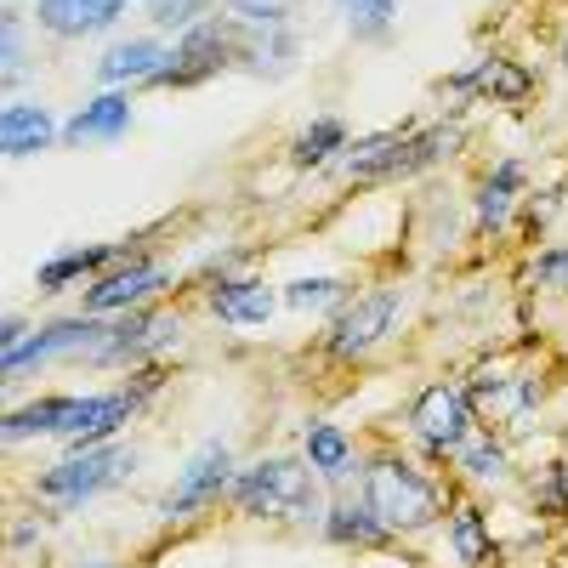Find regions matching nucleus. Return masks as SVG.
<instances>
[{
    "mask_svg": "<svg viewBox=\"0 0 568 568\" xmlns=\"http://www.w3.org/2000/svg\"><path fill=\"white\" fill-rule=\"evenodd\" d=\"M154 393V382H136V387H114V393H58V398H34L23 409L7 415V438H63L69 449H91L103 444L109 433L142 409V398Z\"/></svg>",
    "mask_w": 568,
    "mask_h": 568,
    "instance_id": "nucleus-1",
    "label": "nucleus"
},
{
    "mask_svg": "<svg viewBox=\"0 0 568 568\" xmlns=\"http://www.w3.org/2000/svg\"><path fill=\"white\" fill-rule=\"evenodd\" d=\"M364 500L375 506V517H382L393 535H415V529L444 517L438 484L426 478L420 466H409L404 455H382V460L364 466Z\"/></svg>",
    "mask_w": 568,
    "mask_h": 568,
    "instance_id": "nucleus-2",
    "label": "nucleus"
},
{
    "mask_svg": "<svg viewBox=\"0 0 568 568\" xmlns=\"http://www.w3.org/2000/svg\"><path fill=\"white\" fill-rule=\"evenodd\" d=\"M233 506L251 517H284V524H313L324 517L318 506V471L296 460H262L233 478Z\"/></svg>",
    "mask_w": 568,
    "mask_h": 568,
    "instance_id": "nucleus-3",
    "label": "nucleus"
},
{
    "mask_svg": "<svg viewBox=\"0 0 568 568\" xmlns=\"http://www.w3.org/2000/svg\"><path fill=\"white\" fill-rule=\"evenodd\" d=\"M460 125H433V131H382V136H364L347 142V171L358 182H387V176H409L438 165L444 154H455Z\"/></svg>",
    "mask_w": 568,
    "mask_h": 568,
    "instance_id": "nucleus-4",
    "label": "nucleus"
},
{
    "mask_svg": "<svg viewBox=\"0 0 568 568\" xmlns=\"http://www.w3.org/2000/svg\"><path fill=\"white\" fill-rule=\"evenodd\" d=\"M131 466L136 455L131 449H109V444H91V449H69V460H58L52 471H40V495L52 500V506H80L91 495H103L114 484L131 478Z\"/></svg>",
    "mask_w": 568,
    "mask_h": 568,
    "instance_id": "nucleus-5",
    "label": "nucleus"
},
{
    "mask_svg": "<svg viewBox=\"0 0 568 568\" xmlns=\"http://www.w3.org/2000/svg\"><path fill=\"white\" fill-rule=\"evenodd\" d=\"M233 58H251V45H240V18H222V23H194L171 52L165 69L154 74V85H200L211 74H222Z\"/></svg>",
    "mask_w": 568,
    "mask_h": 568,
    "instance_id": "nucleus-6",
    "label": "nucleus"
},
{
    "mask_svg": "<svg viewBox=\"0 0 568 568\" xmlns=\"http://www.w3.org/2000/svg\"><path fill=\"white\" fill-rule=\"evenodd\" d=\"M409 426L433 455H460L471 438V404L460 387H426L409 409Z\"/></svg>",
    "mask_w": 568,
    "mask_h": 568,
    "instance_id": "nucleus-7",
    "label": "nucleus"
},
{
    "mask_svg": "<svg viewBox=\"0 0 568 568\" xmlns=\"http://www.w3.org/2000/svg\"><path fill=\"white\" fill-rule=\"evenodd\" d=\"M176 318H160V313H125V318H114L109 329H103V342L91 347L85 358L91 364H136V358H149V353H160V347H171L176 342Z\"/></svg>",
    "mask_w": 568,
    "mask_h": 568,
    "instance_id": "nucleus-8",
    "label": "nucleus"
},
{
    "mask_svg": "<svg viewBox=\"0 0 568 568\" xmlns=\"http://www.w3.org/2000/svg\"><path fill=\"white\" fill-rule=\"evenodd\" d=\"M103 329L98 318H58V324H45L34 329V336H23L12 353H7V382H18L23 369H40L45 358H63V353H91L103 342Z\"/></svg>",
    "mask_w": 568,
    "mask_h": 568,
    "instance_id": "nucleus-9",
    "label": "nucleus"
},
{
    "mask_svg": "<svg viewBox=\"0 0 568 568\" xmlns=\"http://www.w3.org/2000/svg\"><path fill=\"white\" fill-rule=\"evenodd\" d=\"M398 307H404V302H398V291L358 296V302L336 318V329H329V353H336V358H358V353H369V347L393 329Z\"/></svg>",
    "mask_w": 568,
    "mask_h": 568,
    "instance_id": "nucleus-10",
    "label": "nucleus"
},
{
    "mask_svg": "<svg viewBox=\"0 0 568 568\" xmlns=\"http://www.w3.org/2000/svg\"><path fill=\"white\" fill-rule=\"evenodd\" d=\"M222 489H233V478H227V449L222 444H205L194 460L182 466V478H176V489L165 495V517H194L200 506H211Z\"/></svg>",
    "mask_w": 568,
    "mask_h": 568,
    "instance_id": "nucleus-11",
    "label": "nucleus"
},
{
    "mask_svg": "<svg viewBox=\"0 0 568 568\" xmlns=\"http://www.w3.org/2000/svg\"><path fill=\"white\" fill-rule=\"evenodd\" d=\"M160 284H165V267L154 256H131V262H120L114 273H103L98 284H91L85 307L91 313H131L142 296H154Z\"/></svg>",
    "mask_w": 568,
    "mask_h": 568,
    "instance_id": "nucleus-12",
    "label": "nucleus"
},
{
    "mask_svg": "<svg viewBox=\"0 0 568 568\" xmlns=\"http://www.w3.org/2000/svg\"><path fill=\"white\" fill-rule=\"evenodd\" d=\"M131 0H34V18L63 34V40H80V34H103L120 23V12Z\"/></svg>",
    "mask_w": 568,
    "mask_h": 568,
    "instance_id": "nucleus-13",
    "label": "nucleus"
},
{
    "mask_svg": "<svg viewBox=\"0 0 568 568\" xmlns=\"http://www.w3.org/2000/svg\"><path fill=\"white\" fill-rule=\"evenodd\" d=\"M136 251H125V245H80V251H58L52 262H40V273H34V284L40 291H69V284H80V278H91V273H103V267H114V262H131Z\"/></svg>",
    "mask_w": 568,
    "mask_h": 568,
    "instance_id": "nucleus-14",
    "label": "nucleus"
},
{
    "mask_svg": "<svg viewBox=\"0 0 568 568\" xmlns=\"http://www.w3.org/2000/svg\"><path fill=\"white\" fill-rule=\"evenodd\" d=\"M52 142H58V120L40 103H7V114H0V149H7L12 160L45 154Z\"/></svg>",
    "mask_w": 568,
    "mask_h": 568,
    "instance_id": "nucleus-15",
    "label": "nucleus"
},
{
    "mask_svg": "<svg viewBox=\"0 0 568 568\" xmlns=\"http://www.w3.org/2000/svg\"><path fill=\"white\" fill-rule=\"evenodd\" d=\"M211 313H216L222 324L256 329V324H267V313H273V291H267V284H256V278H216Z\"/></svg>",
    "mask_w": 568,
    "mask_h": 568,
    "instance_id": "nucleus-16",
    "label": "nucleus"
},
{
    "mask_svg": "<svg viewBox=\"0 0 568 568\" xmlns=\"http://www.w3.org/2000/svg\"><path fill=\"white\" fill-rule=\"evenodd\" d=\"M125 131H131V98H125V91H103V98H91V103L63 125L69 142H114V136H125Z\"/></svg>",
    "mask_w": 568,
    "mask_h": 568,
    "instance_id": "nucleus-17",
    "label": "nucleus"
},
{
    "mask_svg": "<svg viewBox=\"0 0 568 568\" xmlns=\"http://www.w3.org/2000/svg\"><path fill=\"white\" fill-rule=\"evenodd\" d=\"M529 69H517V63H506V58H484L478 69H466V74H455L449 80V91H478V98H495V103H517V98H529Z\"/></svg>",
    "mask_w": 568,
    "mask_h": 568,
    "instance_id": "nucleus-18",
    "label": "nucleus"
},
{
    "mask_svg": "<svg viewBox=\"0 0 568 568\" xmlns=\"http://www.w3.org/2000/svg\"><path fill=\"white\" fill-rule=\"evenodd\" d=\"M324 535L329 540H342V546H382L393 529L375 517V506L369 500H358V506H324Z\"/></svg>",
    "mask_w": 568,
    "mask_h": 568,
    "instance_id": "nucleus-19",
    "label": "nucleus"
},
{
    "mask_svg": "<svg viewBox=\"0 0 568 568\" xmlns=\"http://www.w3.org/2000/svg\"><path fill=\"white\" fill-rule=\"evenodd\" d=\"M517 194H524V160H500L489 176H484V194H478V227H500L517 205Z\"/></svg>",
    "mask_w": 568,
    "mask_h": 568,
    "instance_id": "nucleus-20",
    "label": "nucleus"
},
{
    "mask_svg": "<svg viewBox=\"0 0 568 568\" xmlns=\"http://www.w3.org/2000/svg\"><path fill=\"white\" fill-rule=\"evenodd\" d=\"M165 69V45L160 40H120L103 58V80L109 85H131V80H154Z\"/></svg>",
    "mask_w": 568,
    "mask_h": 568,
    "instance_id": "nucleus-21",
    "label": "nucleus"
},
{
    "mask_svg": "<svg viewBox=\"0 0 568 568\" xmlns=\"http://www.w3.org/2000/svg\"><path fill=\"white\" fill-rule=\"evenodd\" d=\"M307 466L318 471L324 484H342L347 478V471H353V444L342 438V426H329V420L307 426Z\"/></svg>",
    "mask_w": 568,
    "mask_h": 568,
    "instance_id": "nucleus-22",
    "label": "nucleus"
},
{
    "mask_svg": "<svg viewBox=\"0 0 568 568\" xmlns=\"http://www.w3.org/2000/svg\"><path fill=\"white\" fill-rule=\"evenodd\" d=\"M449 546H455V557H460L466 568H484V562L495 557V540H489V529H484V511H478V506H455V511H449Z\"/></svg>",
    "mask_w": 568,
    "mask_h": 568,
    "instance_id": "nucleus-23",
    "label": "nucleus"
},
{
    "mask_svg": "<svg viewBox=\"0 0 568 568\" xmlns=\"http://www.w3.org/2000/svg\"><path fill=\"white\" fill-rule=\"evenodd\" d=\"M336 149H347V125L336 120V114H318L302 136H296V149H291V160L296 165H324Z\"/></svg>",
    "mask_w": 568,
    "mask_h": 568,
    "instance_id": "nucleus-24",
    "label": "nucleus"
},
{
    "mask_svg": "<svg viewBox=\"0 0 568 568\" xmlns=\"http://www.w3.org/2000/svg\"><path fill=\"white\" fill-rule=\"evenodd\" d=\"M284 302L296 313H324V307L347 302V284L342 278H296V284H284Z\"/></svg>",
    "mask_w": 568,
    "mask_h": 568,
    "instance_id": "nucleus-25",
    "label": "nucleus"
},
{
    "mask_svg": "<svg viewBox=\"0 0 568 568\" xmlns=\"http://www.w3.org/2000/svg\"><path fill=\"white\" fill-rule=\"evenodd\" d=\"M336 7L347 12L358 40H382L393 29V18H398V0H336Z\"/></svg>",
    "mask_w": 568,
    "mask_h": 568,
    "instance_id": "nucleus-26",
    "label": "nucleus"
},
{
    "mask_svg": "<svg viewBox=\"0 0 568 568\" xmlns=\"http://www.w3.org/2000/svg\"><path fill=\"white\" fill-rule=\"evenodd\" d=\"M460 471H466L471 484H500V478H506V449L489 444V438L466 444V449H460Z\"/></svg>",
    "mask_w": 568,
    "mask_h": 568,
    "instance_id": "nucleus-27",
    "label": "nucleus"
},
{
    "mask_svg": "<svg viewBox=\"0 0 568 568\" xmlns=\"http://www.w3.org/2000/svg\"><path fill=\"white\" fill-rule=\"evenodd\" d=\"M296 12V0H227V18H240L251 29H284Z\"/></svg>",
    "mask_w": 568,
    "mask_h": 568,
    "instance_id": "nucleus-28",
    "label": "nucleus"
},
{
    "mask_svg": "<svg viewBox=\"0 0 568 568\" xmlns=\"http://www.w3.org/2000/svg\"><path fill=\"white\" fill-rule=\"evenodd\" d=\"M200 12H205V0H149V23H154V29H176V34H187L194 23H205Z\"/></svg>",
    "mask_w": 568,
    "mask_h": 568,
    "instance_id": "nucleus-29",
    "label": "nucleus"
},
{
    "mask_svg": "<svg viewBox=\"0 0 568 568\" xmlns=\"http://www.w3.org/2000/svg\"><path fill=\"white\" fill-rule=\"evenodd\" d=\"M0 34H7V85H18V74H23V29H18V12L0 18Z\"/></svg>",
    "mask_w": 568,
    "mask_h": 568,
    "instance_id": "nucleus-30",
    "label": "nucleus"
},
{
    "mask_svg": "<svg viewBox=\"0 0 568 568\" xmlns=\"http://www.w3.org/2000/svg\"><path fill=\"white\" fill-rule=\"evenodd\" d=\"M535 278H540V284H551V291H568V245L546 251V256L535 262Z\"/></svg>",
    "mask_w": 568,
    "mask_h": 568,
    "instance_id": "nucleus-31",
    "label": "nucleus"
},
{
    "mask_svg": "<svg viewBox=\"0 0 568 568\" xmlns=\"http://www.w3.org/2000/svg\"><path fill=\"white\" fill-rule=\"evenodd\" d=\"M0 342H7V353L23 342V318H7V329H0Z\"/></svg>",
    "mask_w": 568,
    "mask_h": 568,
    "instance_id": "nucleus-32",
    "label": "nucleus"
},
{
    "mask_svg": "<svg viewBox=\"0 0 568 568\" xmlns=\"http://www.w3.org/2000/svg\"><path fill=\"white\" fill-rule=\"evenodd\" d=\"M80 568H120V562H80Z\"/></svg>",
    "mask_w": 568,
    "mask_h": 568,
    "instance_id": "nucleus-33",
    "label": "nucleus"
},
{
    "mask_svg": "<svg viewBox=\"0 0 568 568\" xmlns=\"http://www.w3.org/2000/svg\"><path fill=\"white\" fill-rule=\"evenodd\" d=\"M562 63H568V52H562Z\"/></svg>",
    "mask_w": 568,
    "mask_h": 568,
    "instance_id": "nucleus-34",
    "label": "nucleus"
}]
</instances>
